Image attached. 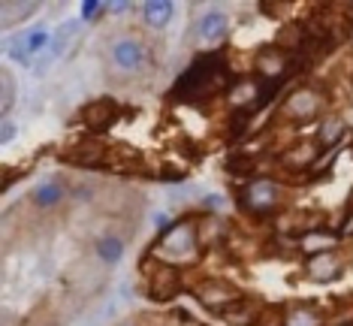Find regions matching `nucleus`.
<instances>
[{
  "label": "nucleus",
  "instance_id": "f257e3e1",
  "mask_svg": "<svg viewBox=\"0 0 353 326\" xmlns=\"http://www.w3.org/2000/svg\"><path fill=\"white\" fill-rule=\"evenodd\" d=\"M232 85L230 67L221 54H203L190 63L172 85V100L179 103H205L218 94H227Z\"/></svg>",
  "mask_w": 353,
  "mask_h": 326
},
{
  "label": "nucleus",
  "instance_id": "f03ea898",
  "mask_svg": "<svg viewBox=\"0 0 353 326\" xmlns=\"http://www.w3.org/2000/svg\"><path fill=\"white\" fill-rule=\"evenodd\" d=\"M203 242H199V230H196V218H179L172 221L170 230H163L154 245H151V257H157V263L172 266V269H184V266H196L203 257Z\"/></svg>",
  "mask_w": 353,
  "mask_h": 326
},
{
  "label": "nucleus",
  "instance_id": "7ed1b4c3",
  "mask_svg": "<svg viewBox=\"0 0 353 326\" xmlns=\"http://www.w3.org/2000/svg\"><path fill=\"white\" fill-rule=\"evenodd\" d=\"M287 190L275 176H254L245 179L236 190V205L251 218H272L281 214Z\"/></svg>",
  "mask_w": 353,
  "mask_h": 326
},
{
  "label": "nucleus",
  "instance_id": "20e7f679",
  "mask_svg": "<svg viewBox=\"0 0 353 326\" xmlns=\"http://www.w3.org/2000/svg\"><path fill=\"white\" fill-rule=\"evenodd\" d=\"M109 63L121 82L124 79H136L151 67V49L145 39L139 37H130V34L115 37L109 43Z\"/></svg>",
  "mask_w": 353,
  "mask_h": 326
},
{
  "label": "nucleus",
  "instance_id": "39448f33",
  "mask_svg": "<svg viewBox=\"0 0 353 326\" xmlns=\"http://www.w3.org/2000/svg\"><path fill=\"white\" fill-rule=\"evenodd\" d=\"M106 284H109V269L100 266L94 257H79L63 272V290L79 296L82 302L100 296L106 290Z\"/></svg>",
  "mask_w": 353,
  "mask_h": 326
},
{
  "label": "nucleus",
  "instance_id": "423d86ee",
  "mask_svg": "<svg viewBox=\"0 0 353 326\" xmlns=\"http://www.w3.org/2000/svg\"><path fill=\"white\" fill-rule=\"evenodd\" d=\"M329 97L317 85H296L293 91H287V97L281 100V118L287 124H308L320 121L326 115Z\"/></svg>",
  "mask_w": 353,
  "mask_h": 326
},
{
  "label": "nucleus",
  "instance_id": "0eeeda50",
  "mask_svg": "<svg viewBox=\"0 0 353 326\" xmlns=\"http://www.w3.org/2000/svg\"><path fill=\"white\" fill-rule=\"evenodd\" d=\"M302 67V58L287 49H281L278 43H269L254 54V76L266 85H281V79L293 76Z\"/></svg>",
  "mask_w": 353,
  "mask_h": 326
},
{
  "label": "nucleus",
  "instance_id": "6e6552de",
  "mask_svg": "<svg viewBox=\"0 0 353 326\" xmlns=\"http://www.w3.org/2000/svg\"><path fill=\"white\" fill-rule=\"evenodd\" d=\"M190 290H194L199 305L214 314H227L232 305H239V302L248 296L236 281H227V278H203V281H196Z\"/></svg>",
  "mask_w": 353,
  "mask_h": 326
},
{
  "label": "nucleus",
  "instance_id": "1a4fd4ad",
  "mask_svg": "<svg viewBox=\"0 0 353 326\" xmlns=\"http://www.w3.org/2000/svg\"><path fill=\"white\" fill-rule=\"evenodd\" d=\"M70 181H63L61 176H43L37 181L34 187H30L28 194V205H34L37 214H58L63 205L70 203Z\"/></svg>",
  "mask_w": 353,
  "mask_h": 326
},
{
  "label": "nucleus",
  "instance_id": "9d476101",
  "mask_svg": "<svg viewBox=\"0 0 353 326\" xmlns=\"http://www.w3.org/2000/svg\"><path fill=\"white\" fill-rule=\"evenodd\" d=\"M347 266H350L347 254L339 248V251H329V254H320V257L305 260V278H308L311 284H332V281H339V278H344Z\"/></svg>",
  "mask_w": 353,
  "mask_h": 326
},
{
  "label": "nucleus",
  "instance_id": "9b49d317",
  "mask_svg": "<svg viewBox=\"0 0 353 326\" xmlns=\"http://www.w3.org/2000/svg\"><path fill=\"white\" fill-rule=\"evenodd\" d=\"M145 293L157 302H170L181 293V269L163 266V263H148L145 272Z\"/></svg>",
  "mask_w": 353,
  "mask_h": 326
},
{
  "label": "nucleus",
  "instance_id": "f8f14e48",
  "mask_svg": "<svg viewBox=\"0 0 353 326\" xmlns=\"http://www.w3.org/2000/svg\"><path fill=\"white\" fill-rule=\"evenodd\" d=\"M82 34V21H63V25H58V30H52V43H49V49H46L39 58L34 61V76H46V70L52 67L54 61L61 58L63 52H67V45L73 43V39Z\"/></svg>",
  "mask_w": 353,
  "mask_h": 326
},
{
  "label": "nucleus",
  "instance_id": "ddd939ff",
  "mask_svg": "<svg viewBox=\"0 0 353 326\" xmlns=\"http://www.w3.org/2000/svg\"><path fill=\"white\" fill-rule=\"evenodd\" d=\"M124 254H127V238H121L115 233V230H100L97 236H94V242H91V257L97 260L100 266H106L109 272L115 269L118 263L124 260Z\"/></svg>",
  "mask_w": 353,
  "mask_h": 326
},
{
  "label": "nucleus",
  "instance_id": "4468645a",
  "mask_svg": "<svg viewBox=\"0 0 353 326\" xmlns=\"http://www.w3.org/2000/svg\"><path fill=\"white\" fill-rule=\"evenodd\" d=\"M293 248L299 251L305 260H308V257H320V254L339 251V248H341V236L335 233V230L320 227V230H311V233L293 238Z\"/></svg>",
  "mask_w": 353,
  "mask_h": 326
},
{
  "label": "nucleus",
  "instance_id": "2eb2a0df",
  "mask_svg": "<svg viewBox=\"0 0 353 326\" xmlns=\"http://www.w3.org/2000/svg\"><path fill=\"white\" fill-rule=\"evenodd\" d=\"M347 121H344L341 115H335V112H326L323 118L317 121V130H314V142H317V148L320 151H335L341 145L344 139H347Z\"/></svg>",
  "mask_w": 353,
  "mask_h": 326
},
{
  "label": "nucleus",
  "instance_id": "dca6fc26",
  "mask_svg": "<svg viewBox=\"0 0 353 326\" xmlns=\"http://www.w3.org/2000/svg\"><path fill=\"white\" fill-rule=\"evenodd\" d=\"M196 37L203 39L208 45H221L223 39L230 37V15L218 10V6H212V10H205L199 15L196 21Z\"/></svg>",
  "mask_w": 353,
  "mask_h": 326
},
{
  "label": "nucleus",
  "instance_id": "f3484780",
  "mask_svg": "<svg viewBox=\"0 0 353 326\" xmlns=\"http://www.w3.org/2000/svg\"><path fill=\"white\" fill-rule=\"evenodd\" d=\"M196 230H199V242H203V248H218V245L232 238V230L227 224V218H223V214H214V212L196 214Z\"/></svg>",
  "mask_w": 353,
  "mask_h": 326
},
{
  "label": "nucleus",
  "instance_id": "a211bd4d",
  "mask_svg": "<svg viewBox=\"0 0 353 326\" xmlns=\"http://www.w3.org/2000/svg\"><path fill=\"white\" fill-rule=\"evenodd\" d=\"M106 157H109V148L100 139H79L73 148L63 151V161L76 166H100L106 163Z\"/></svg>",
  "mask_w": 353,
  "mask_h": 326
},
{
  "label": "nucleus",
  "instance_id": "6ab92c4d",
  "mask_svg": "<svg viewBox=\"0 0 353 326\" xmlns=\"http://www.w3.org/2000/svg\"><path fill=\"white\" fill-rule=\"evenodd\" d=\"M281 326H326V312L317 302H293L284 308Z\"/></svg>",
  "mask_w": 353,
  "mask_h": 326
},
{
  "label": "nucleus",
  "instance_id": "aec40b11",
  "mask_svg": "<svg viewBox=\"0 0 353 326\" xmlns=\"http://www.w3.org/2000/svg\"><path fill=\"white\" fill-rule=\"evenodd\" d=\"M136 10H139V21L148 30H163L175 15V3L172 0H145V3L136 6Z\"/></svg>",
  "mask_w": 353,
  "mask_h": 326
},
{
  "label": "nucleus",
  "instance_id": "412c9836",
  "mask_svg": "<svg viewBox=\"0 0 353 326\" xmlns=\"http://www.w3.org/2000/svg\"><path fill=\"white\" fill-rule=\"evenodd\" d=\"M263 312H266V305H260L256 299L245 296L239 305H232L230 312L221 314V317H223V323H227V326H260Z\"/></svg>",
  "mask_w": 353,
  "mask_h": 326
},
{
  "label": "nucleus",
  "instance_id": "4be33fe9",
  "mask_svg": "<svg viewBox=\"0 0 353 326\" xmlns=\"http://www.w3.org/2000/svg\"><path fill=\"white\" fill-rule=\"evenodd\" d=\"M115 112H118V106L112 100H94V103H88L85 106V112H82V121L88 130H106V127L115 124Z\"/></svg>",
  "mask_w": 353,
  "mask_h": 326
},
{
  "label": "nucleus",
  "instance_id": "5701e85b",
  "mask_svg": "<svg viewBox=\"0 0 353 326\" xmlns=\"http://www.w3.org/2000/svg\"><path fill=\"white\" fill-rule=\"evenodd\" d=\"M34 12H39V3H34V0H25V3H12V0H6V3L0 6V15H3V30H12L15 25L28 21Z\"/></svg>",
  "mask_w": 353,
  "mask_h": 326
},
{
  "label": "nucleus",
  "instance_id": "b1692460",
  "mask_svg": "<svg viewBox=\"0 0 353 326\" xmlns=\"http://www.w3.org/2000/svg\"><path fill=\"white\" fill-rule=\"evenodd\" d=\"M19 37H21V45H25V52H28L30 61H37L39 54L49 49V43H52V30L43 28V25L30 28V30H25V34H19Z\"/></svg>",
  "mask_w": 353,
  "mask_h": 326
},
{
  "label": "nucleus",
  "instance_id": "393cba45",
  "mask_svg": "<svg viewBox=\"0 0 353 326\" xmlns=\"http://www.w3.org/2000/svg\"><path fill=\"white\" fill-rule=\"evenodd\" d=\"M100 196H103V187H97V181H91V179H82L70 187V203L73 205H91Z\"/></svg>",
  "mask_w": 353,
  "mask_h": 326
},
{
  "label": "nucleus",
  "instance_id": "a878e982",
  "mask_svg": "<svg viewBox=\"0 0 353 326\" xmlns=\"http://www.w3.org/2000/svg\"><path fill=\"white\" fill-rule=\"evenodd\" d=\"M0 88H3V94H0V112H3V118H10L12 106H15V79L10 73V67L0 70Z\"/></svg>",
  "mask_w": 353,
  "mask_h": 326
},
{
  "label": "nucleus",
  "instance_id": "bb28decb",
  "mask_svg": "<svg viewBox=\"0 0 353 326\" xmlns=\"http://www.w3.org/2000/svg\"><path fill=\"white\" fill-rule=\"evenodd\" d=\"M326 326H353V302H339L326 312Z\"/></svg>",
  "mask_w": 353,
  "mask_h": 326
},
{
  "label": "nucleus",
  "instance_id": "cd10ccee",
  "mask_svg": "<svg viewBox=\"0 0 353 326\" xmlns=\"http://www.w3.org/2000/svg\"><path fill=\"white\" fill-rule=\"evenodd\" d=\"M227 196H223V194H205L203 196V205H205V209L208 212H214V214H223V212H227Z\"/></svg>",
  "mask_w": 353,
  "mask_h": 326
},
{
  "label": "nucleus",
  "instance_id": "c85d7f7f",
  "mask_svg": "<svg viewBox=\"0 0 353 326\" xmlns=\"http://www.w3.org/2000/svg\"><path fill=\"white\" fill-rule=\"evenodd\" d=\"M103 12H106V3H100V0H85L82 3V19L85 21H97Z\"/></svg>",
  "mask_w": 353,
  "mask_h": 326
},
{
  "label": "nucleus",
  "instance_id": "c756f323",
  "mask_svg": "<svg viewBox=\"0 0 353 326\" xmlns=\"http://www.w3.org/2000/svg\"><path fill=\"white\" fill-rule=\"evenodd\" d=\"M15 133H19V127L12 124V118H3V145H10L15 139Z\"/></svg>",
  "mask_w": 353,
  "mask_h": 326
},
{
  "label": "nucleus",
  "instance_id": "7c9ffc66",
  "mask_svg": "<svg viewBox=\"0 0 353 326\" xmlns=\"http://www.w3.org/2000/svg\"><path fill=\"white\" fill-rule=\"evenodd\" d=\"M344 236H353V209H347V218H344V224H341V238Z\"/></svg>",
  "mask_w": 353,
  "mask_h": 326
},
{
  "label": "nucleus",
  "instance_id": "2f4dec72",
  "mask_svg": "<svg viewBox=\"0 0 353 326\" xmlns=\"http://www.w3.org/2000/svg\"><path fill=\"white\" fill-rule=\"evenodd\" d=\"M347 43H350V52H353V28H350V37H347Z\"/></svg>",
  "mask_w": 353,
  "mask_h": 326
},
{
  "label": "nucleus",
  "instance_id": "473e14b6",
  "mask_svg": "<svg viewBox=\"0 0 353 326\" xmlns=\"http://www.w3.org/2000/svg\"><path fill=\"white\" fill-rule=\"evenodd\" d=\"M118 326H139V323H133V320H124V323H118Z\"/></svg>",
  "mask_w": 353,
  "mask_h": 326
}]
</instances>
